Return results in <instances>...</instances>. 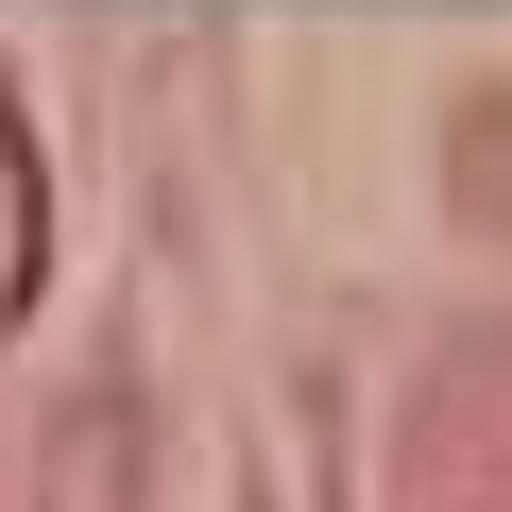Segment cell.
I'll return each instance as SVG.
<instances>
[{
  "instance_id": "6da1fadb",
  "label": "cell",
  "mask_w": 512,
  "mask_h": 512,
  "mask_svg": "<svg viewBox=\"0 0 512 512\" xmlns=\"http://www.w3.org/2000/svg\"><path fill=\"white\" fill-rule=\"evenodd\" d=\"M35 256H52V205H35V120L0 103V325L35 308Z\"/></svg>"
}]
</instances>
